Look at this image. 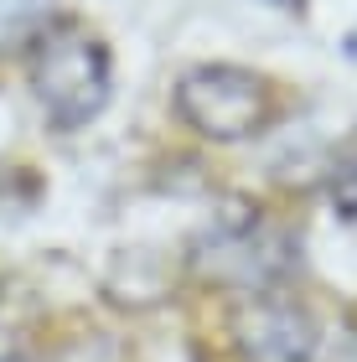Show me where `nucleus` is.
<instances>
[{
	"instance_id": "3",
	"label": "nucleus",
	"mask_w": 357,
	"mask_h": 362,
	"mask_svg": "<svg viewBox=\"0 0 357 362\" xmlns=\"http://www.w3.org/2000/svg\"><path fill=\"white\" fill-rule=\"evenodd\" d=\"M290 259H295V243L280 228L243 218V223L213 228L207 238H197L187 264L207 285H223V290H238V295H269L274 279L290 269Z\"/></svg>"
},
{
	"instance_id": "1",
	"label": "nucleus",
	"mask_w": 357,
	"mask_h": 362,
	"mask_svg": "<svg viewBox=\"0 0 357 362\" xmlns=\"http://www.w3.org/2000/svg\"><path fill=\"white\" fill-rule=\"evenodd\" d=\"M26 78L57 129H78L109 104V47L83 26H42L26 52Z\"/></svg>"
},
{
	"instance_id": "2",
	"label": "nucleus",
	"mask_w": 357,
	"mask_h": 362,
	"mask_svg": "<svg viewBox=\"0 0 357 362\" xmlns=\"http://www.w3.org/2000/svg\"><path fill=\"white\" fill-rule=\"evenodd\" d=\"M176 109H182V119L197 129V135L238 145V140H254L259 129L274 119V88H269V78H259L254 68L202 62V68L182 73Z\"/></svg>"
},
{
	"instance_id": "4",
	"label": "nucleus",
	"mask_w": 357,
	"mask_h": 362,
	"mask_svg": "<svg viewBox=\"0 0 357 362\" xmlns=\"http://www.w3.org/2000/svg\"><path fill=\"white\" fill-rule=\"evenodd\" d=\"M243 362H316V316L290 295H243L228 321Z\"/></svg>"
},
{
	"instance_id": "6",
	"label": "nucleus",
	"mask_w": 357,
	"mask_h": 362,
	"mask_svg": "<svg viewBox=\"0 0 357 362\" xmlns=\"http://www.w3.org/2000/svg\"><path fill=\"white\" fill-rule=\"evenodd\" d=\"M332 362H357V326H347L342 341L332 347Z\"/></svg>"
},
{
	"instance_id": "5",
	"label": "nucleus",
	"mask_w": 357,
	"mask_h": 362,
	"mask_svg": "<svg viewBox=\"0 0 357 362\" xmlns=\"http://www.w3.org/2000/svg\"><path fill=\"white\" fill-rule=\"evenodd\" d=\"M327 192H332V207L342 212V218H357V151L336 160V171L327 181Z\"/></svg>"
},
{
	"instance_id": "7",
	"label": "nucleus",
	"mask_w": 357,
	"mask_h": 362,
	"mask_svg": "<svg viewBox=\"0 0 357 362\" xmlns=\"http://www.w3.org/2000/svg\"><path fill=\"white\" fill-rule=\"evenodd\" d=\"M0 362H47V352H37V347H11V352H0Z\"/></svg>"
}]
</instances>
